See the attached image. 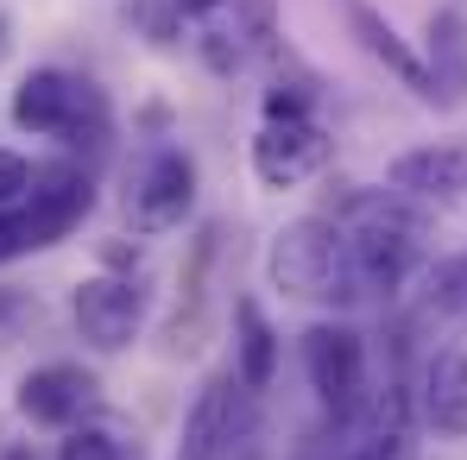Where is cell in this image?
I'll list each match as a JSON object with an SVG mask.
<instances>
[{
  "label": "cell",
  "mask_w": 467,
  "mask_h": 460,
  "mask_svg": "<svg viewBox=\"0 0 467 460\" xmlns=\"http://www.w3.org/2000/svg\"><path fill=\"white\" fill-rule=\"evenodd\" d=\"M348 265L360 297H398L423 265V215L398 189H360L348 196Z\"/></svg>",
  "instance_id": "cell-1"
},
{
  "label": "cell",
  "mask_w": 467,
  "mask_h": 460,
  "mask_svg": "<svg viewBox=\"0 0 467 460\" xmlns=\"http://www.w3.org/2000/svg\"><path fill=\"white\" fill-rule=\"evenodd\" d=\"M265 278L291 303H348V297H360L354 265H348V233L328 215H297V221H285L272 233Z\"/></svg>",
  "instance_id": "cell-2"
},
{
  "label": "cell",
  "mask_w": 467,
  "mask_h": 460,
  "mask_svg": "<svg viewBox=\"0 0 467 460\" xmlns=\"http://www.w3.org/2000/svg\"><path fill=\"white\" fill-rule=\"evenodd\" d=\"M13 127L32 139H64V146H101L108 139V95L95 82L70 77L57 64L26 70L13 88Z\"/></svg>",
  "instance_id": "cell-3"
},
{
  "label": "cell",
  "mask_w": 467,
  "mask_h": 460,
  "mask_svg": "<svg viewBox=\"0 0 467 460\" xmlns=\"http://www.w3.org/2000/svg\"><path fill=\"white\" fill-rule=\"evenodd\" d=\"M304 379L328 416H354L367 404V341L348 322H310L304 328Z\"/></svg>",
  "instance_id": "cell-4"
},
{
  "label": "cell",
  "mask_w": 467,
  "mask_h": 460,
  "mask_svg": "<svg viewBox=\"0 0 467 460\" xmlns=\"http://www.w3.org/2000/svg\"><path fill=\"white\" fill-rule=\"evenodd\" d=\"M196 209V158L183 146H152L127 183V221L133 233H171Z\"/></svg>",
  "instance_id": "cell-5"
},
{
  "label": "cell",
  "mask_w": 467,
  "mask_h": 460,
  "mask_svg": "<svg viewBox=\"0 0 467 460\" xmlns=\"http://www.w3.org/2000/svg\"><path fill=\"white\" fill-rule=\"evenodd\" d=\"M70 322L95 353H127L146 328V284L127 271H95L70 291Z\"/></svg>",
  "instance_id": "cell-6"
},
{
  "label": "cell",
  "mask_w": 467,
  "mask_h": 460,
  "mask_svg": "<svg viewBox=\"0 0 467 460\" xmlns=\"http://www.w3.org/2000/svg\"><path fill=\"white\" fill-rule=\"evenodd\" d=\"M88 209H95V177L82 164H32V196L13 209L19 228H26V252H45V246L70 240Z\"/></svg>",
  "instance_id": "cell-7"
},
{
  "label": "cell",
  "mask_w": 467,
  "mask_h": 460,
  "mask_svg": "<svg viewBox=\"0 0 467 460\" xmlns=\"http://www.w3.org/2000/svg\"><path fill=\"white\" fill-rule=\"evenodd\" d=\"M253 177L259 189H297L328 170L335 158V139L322 133V120H259L253 133Z\"/></svg>",
  "instance_id": "cell-8"
},
{
  "label": "cell",
  "mask_w": 467,
  "mask_h": 460,
  "mask_svg": "<svg viewBox=\"0 0 467 460\" xmlns=\"http://www.w3.org/2000/svg\"><path fill=\"white\" fill-rule=\"evenodd\" d=\"M234 435H240V379L234 373H209L202 391L183 410L177 429V460H228Z\"/></svg>",
  "instance_id": "cell-9"
},
{
  "label": "cell",
  "mask_w": 467,
  "mask_h": 460,
  "mask_svg": "<svg viewBox=\"0 0 467 460\" xmlns=\"http://www.w3.org/2000/svg\"><path fill=\"white\" fill-rule=\"evenodd\" d=\"M341 13H348V32H354V45H360V51H367V57H373V64H379L391 82H404L417 101H430V107H436V82H430V64H423V51H417V45H410V38L391 26L386 13H379L373 0H341Z\"/></svg>",
  "instance_id": "cell-10"
},
{
  "label": "cell",
  "mask_w": 467,
  "mask_h": 460,
  "mask_svg": "<svg viewBox=\"0 0 467 460\" xmlns=\"http://www.w3.org/2000/svg\"><path fill=\"white\" fill-rule=\"evenodd\" d=\"M95 373H82L70 360H51V366H32L19 379V416L38 423V429H77V416L95 404Z\"/></svg>",
  "instance_id": "cell-11"
},
{
  "label": "cell",
  "mask_w": 467,
  "mask_h": 460,
  "mask_svg": "<svg viewBox=\"0 0 467 460\" xmlns=\"http://www.w3.org/2000/svg\"><path fill=\"white\" fill-rule=\"evenodd\" d=\"M386 183L404 202H455V196H467V139L398 152L391 170H386Z\"/></svg>",
  "instance_id": "cell-12"
},
{
  "label": "cell",
  "mask_w": 467,
  "mask_h": 460,
  "mask_svg": "<svg viewBox=\"0 0 467 460\" xmlns=\"http://www.w3.org/2000/svg\"><path fill=\"white\" fill-rule=\"evenodd\" d=\"M417 410H423V423H430L436 435L462 442V435H467V353L442 347V353H430V360H423Z\"/></svg>",
  "instance_id": "cell-13"
},
{
  "label": "cell",
  "mask_w": 467,
  "mask_h": 460,
  "mask_svg": "<svg viewBox=\"0 0 467 460\" xmlns=\"http://www.w3.org/2000/svg\"><path fill=\"white\" fill-rule=\"evenodd\" d=\"M234 379L246 397H259V391H272L278 379V334H272V322H265V309L253 303V297H240L234 303Z\"/></svg>",
  "instance_id": "cell-14"
},
{
  "label": "cell",
  "mask_w": 467,
  "mask_h": 460,
  "mask_svg": "<svg viewBox=\"0 0 467 460\" xmlns=\"http://www.w3.org/2000/svg\"><path fill=\"white\" fill-rule=\"evenodd\" d=\"M423 64H430V82H436V101L455 107L467 95V13L462 6H436V13H430Z\"/></svg>",
  "instance_id": "cell-15"
},
{
  "label": "cell",
  "mask_w": 467,
  "mask_h": 460,
  "mask_svg": "<svg viewBox=\"0 0 467 460\" xmlns=\"http://www.w3.org/2000/svg\"><path fill=\"white\" fill-rule=\"evenodd\" d=\"M423 309L430 315H467V252H449L423 271Z\"/></svg>",
  "instance_id": "cell-16"
},
{
  "label": "cell",
  "mask_w": 467,
  "mask_h": 460,
  "mask_svg": "<svg viewBox=\"0 0 467 460\" xmlns=\"http://www.w3.org/2000/svg\"><path fill=\"white\" fill-rule=\"evenodd\" d=\"M335 460H404V429L379 416L367 435H354V442H348V448H341Z\"/></svg>",
  "instance_id": "cell-17"
},
{
  "label": "cell",
  "mask_w": 467,
  "mask_h": 460,
  "mask_svg": "<svg viewBox=\"0 0 467 460\" xmlns=\"http://www.w3.org/2000/svg\"><path fill=\"white\" fill-rule=\"evenodd\" d=\"M57 460H127V448H120V435H108V429H70L64 435V448H57Z\"/></svg>",
  "instance_id": "cell-18"
},
{
  "label": "cell",
  "mask_w": 467,
  "mask_h": 460,
  "mask_svg": "<svg viewBox=\"0 0 467 460\" xmlns=\"http://www.w3.org/2000/svg\"><path fill=\"white\" fill-rule=\"evenodd\" d=\"M133 19L146 26V38H152L158 51H171V45H177V32H183V13H177L171 0H133Z\"/></svg>",
  "instance_id": "cell-19"
},
{
  "label": "cell",
  "mask_w": 467,
  "mask_h": 460,
  "mask_svg": "<svg viewBox=\"0 0 467 460\" xmlns=\"http://www.w3.org/2000/svg\"><path fill=\"white\" fill-rule=\"evenodd\" d=\"M196 51H202V64H209L215 77H234V70H240V57H246L240 32H222V26H209V32L196 38Z\"/></svg>",
  "instance_id": "cell-20"
},
{
  "label": "cell",
  "mask_w": 467,
  "mask_h": 460,
  "mask_svg": "<svg viewBox=\"0 0 467 460\" xmlns=\"http://www.w3.org/2000/svg\"><path fill=\"white\" fill-rule=\"evenodd\" d=\"M26 196H32V164H26L19 152H6V146H0V215H13Z\"/></svg>",
  "instance_id": "cell-21"
},
{
  "label": "cell",
  "mask_w": 467,
  "mask_h": 460,
  "mask_svg": "<svg viewBox=\"0 0 467 460\" xmlns=\"http://www.w3.org/2000/svg\"><path fill=\"white\" fill-rule=\"evenodd\" d=\"M310 88H297V82H272L265 88V120H316L310 114Z\"/></svg>",
  "instance_id": "cell-22"
},
{
  "label": "cell",
  "mask_w": 467,
  "mask_h": 460,
  "mask_svg": "<svg viewBox=\"0 0 467 460\" xmlns=\"http://www.w3.org/2000/svg\"><path fill=\"white\" fill-rule=\"evenodd\" d=\"M19 252H26V228H19V215H0V265L19 259Z\"/></svg>",
  "instance_id": "cell-23"
},
{
  "label": "cell",
  "mask_w": 467,
  "mask_h": 460,
  "mask_svg": "<svg viewBox=\"0 0 467 460\" xmlns=\"http://www.w3.org/2000/svg\"><path fill=\"white\" fill-rule=\"evenodd\" d=\"M171 6H177L183 19H215V13H222L228 0H171Z\"/></svg>",
  "instance_id": "cell-24"
},
{
  "label": "cell",
  "mask_w": 467,
  "mask_h": 460,
  "mask_svg": "<svg viewBox=\"0 0 467 460\" xmlns=\"http://www.w3.org/2000/svg\"><path fill=\"white\" fill-rule=\"evenodd\" d=\"M13 315H26V297L13 284H0V322H13Z\"/></svg>",
  "instance_id": "cell-25"
},
{
  "label": "cell",
  "mask_w": 467,
  "mask_h": 460,
  "mask_svg": "<svg viewBox=\"0 0 467 460\" xmlns=\"http://www.w3.org/2000/svg\"><path fill=\"white\" fill-rule=\"evenodd\" d=\"M6 460H38V455L32 448H6Z\"/></svg>",
  "instance_id": "cell-26"
},
{
  "label": "cell",
  "mask_w": 467,
  "mask_h": 460,
  "mask_svg": "<svg viewBox=\"0 0 467 460\" xmlns=\"http://www.w3.org/2000/svg\"><path fill=\"white\" fill-rule=\"evenodd\" d=\"M0 45H6V19H0Z\"/></svg>",
  "instance_id": "cell-27"
}]
</instances>
